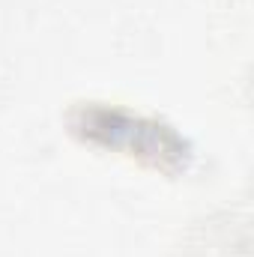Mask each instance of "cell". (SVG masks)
Masks as SVG:
<instances>
[{"mask_svg":"<svg viewBox=\"0 0 254 257\" xmlns=\"http://www.w3.org/2000/svg\"><path fill=\"white\" fill-rule=\"evenodd\" d=\"M69 126L78 138L96 144V147H114L126 150L129 156H138L141 162L159 168V171H183L189 162V144L171 126L159 120L132 117L111 105H78L69 114Z\"/></svg>","mask_w":254,"mask_h":257,"instance_id":"cell-1","label":"cell"}]
</instances>
